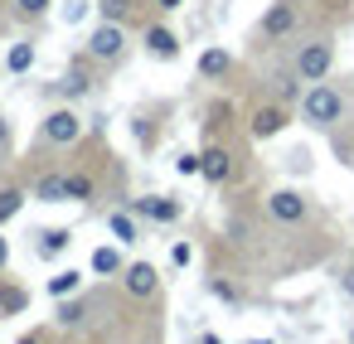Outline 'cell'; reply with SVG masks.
<instances>
[{"label":"cell","instance_id":"cell-1","mask_svg":"<svg viewBox=\"0 0 354 344\" xmlns=\"http://www.w3.org/2000/svg\"><path fill=\"white\" fill-rule=\"evenodd\" d=\"M301 122L315 131H335L344 122V93L335 83H310L301 93Z\"/></svg>","mask_w":354,"mask_h":344},{"label":"cell","instance_id":"cell-2","mask_svg":"<svg viewBox=\"0 0 354 344\" xmlns=\"http://www.w3.org/2000/svg\"><path fill=\"white\" fill-rule=\"evenodd\" d=\"M291 68H296V78L301 83H320L330 68H335V39H306V44H296V54H291Z\"/></svg>","mask_w":354,"mask_h":344},{"label":"cell","instance_id":"cell-3","mask_svg":"<svg viewBox=\"0 0 354 344\" xmlns=\"http://www.w3.org/2000/svg\"><path fill=\"white\" fill-rule=\"evenodd\" d=\"M262 209H267V218H272V223H286V228H296V223H306V213H310V199H306L301 189H272Z\"/></svg>","mask_w":354,"mask_h":344},{"label":"cell","instance_id":"cell-4","mask_svg":"<svg viewBox=\"0 0 354 344\" xmlns=\"http://www.w3.org/2000/svg\"><path fill=\"white\" fill-rule=\"evenodd\" d=\"M122 54H127V35H122V25H117V20L97 25L93 39H88V59H93V64H117Z\"/></svg>","mask_w":354,"mask_h":344},{"label":"cell","instance_id":"cell-5","mask_svg":"<svg viewBox=\"0 0 354 344\" xmlns=\"http://www.w3.org/2000/svg\"><path fill=\"white\" fill-rule=\"evenodd\" d=\"M39 131H44V141H49V146H73V141L83 136V117H78L73 107H59V112H49V117H44V126H39Z\"/></svg>","mask_w":354,"mask_h":344},{"label":"cell","instance_id":"cell-6","mask_svg":"<svg viewBox=\"0 0 354 344\" xmlns=\"http://www.w3.org/2000/svg\"><path fill=\"white\" fill-rule=\"evenodd\" d=\"M122 286H127V296L151 300V296L160 291V271H156V262H127V267H122Z\"/></svg>","mask_w":354,"mask_h":344},{"label":"cell","instance_id":"cell-7","mask_svg":"<svg viewBox=\"0 0 354 344\" xmlns=\"http://www.w3.org/2000/svg\"><path fill=\"white\" fill-rule=\"evenodd\" d=\"M233 170H238V160H233L228 146H204V151H199V175H204L209 184H228Z\"/></svg>","mask_w":354,"mask_h":344},{"label":"cell","instance_id":"cell-8","mask_svg":"<svg viewBox=\"0 0 354 344\" xmlns=\"http://www.w3.org/2000/svg\"><path fill=\"white\" fill-rule=\"evenodd\" d=\"M296 20H301V15H296L291 0H277V6L262 15V35H267V39H286V35L296 30Z\"/></svg>","mask_w":354,"mask_h":344},{"label":"cell","instance_id":"cell-9","mask_svg":"<svg viewBox=\"0 0 354 344\" xmlns=\"http://www.w3.org/2000/svg\"><path fill=\"white\" fill-rule=\"evenodd\" d=\"M131 213H141V218H151V223H175V218H180V204H175L170 194H151V199H136Z\"/></svg>","mask_w":354,"mask_h":344},{"label":"cell","instance_id":"cell-10","mask_svg":"<svg viewBox=\"0 0 354 344\" xmlns=\"http://www.w3.org/2000/svg\"><path fill=\"white\" fill-rule=\"evenodd\" d=\"M146 54L160 59V64H175V59H180V39H175L165 25H151V30H146Z\"/></svg>","mask_w":354,"mask_h":344},{"label":"cell","instance_id":"cell-11","mask_svg":"<svg viewBox=\"0 0 354 344\" xmlns=\"http://www.w3.org/2000/svg\"><path fill=\"white\" fill-rule=\"evenodd\" d=\"M281 126H286V107H281V102H267V107L252 112V126H248V131H252L257 141H267V136H277Z\"/></svg>","mask_w":354,"mask_h":344},{"label":"cell","instance_id":"cell-12","mask_svg":"<svg viewBox=\"0 0 354 344\" xmlns=\"http://www.w3.org/2000/svg\"><path fill=\"white\" fill-rule=\"evenodd\" d=\"M272 97H277L281 107L301 102V78H296V68H277V73H272Z\"/></svg>","mask_w":354,"mask_h":344},{"label":"cell","instance_id":"cell-13","mask_svg":"<svg viewBox=\"0 0 354 344\" xmlns=\"http://www.w3.org/2000/svg\"><path fill=\"white\" fill-rule=\"evenodd\" d=\"M35 199L39 204H64L68 199V175H39L35 180Z\"/></svg>","mask_w":354,"mask_h":344},{"label":"cell","instance_id":"cell-14","mask_svg":"<svg viewBox=\"0 0 354 344\" xmlns=\"http://www.w3.org/2000/svg\"><path fill=\"white\" fill-rule=\"evenodd\" d=\"M88 320H93V300H88V296H78V300H64V305H59V325H64V329H83Z\"/></svg>","mask_w":354,"mask_h":344},{"label":"cell","instance_id":"cell-15","mask_svg":"<svg viewBox=\"0 0 354 344\" xmlns=\"http://www.w3.org/2000/svg\"><path fill=\"white\" fill-rule=\"evenodd\" d=\"M199 73L204 78H228L233 73V54L228 49H204L199 54Z\"/></svg>","mask_w":354,"mask_h":344},{"label":"cell","instance_id":"cell-16","mask_svg":"<svg viewBox=\"0 0 354 344\" xmlns=\"http://www.w3.org/2000/svg\"><path fill=\"white\" fill-rule=\"evenodd\" d=\"M68 242H73V233H68V228H44V233L35 238V252H39L44 262H49V257H59V252H64Z\"/></svg>","mask_w":354,"mask_h":344},{"label":"cell","instance_id":"cell-17","mask_svg":"<svg viewBox=\"0 0 354 344\" xmlns=\"http://www.w3.org/2000/svg\"><path fill=\"white\" fill-rule=\"evenodd\" d=\"M107 228H112L117 242H141V228H136V218H131L127 209H117V213L107 218Z\"/></svg>","mask_w":354,"mask_h":344},{"label":"cell","instance_id":"cell-18","mask_svg":"<svg viewBox=\"0 0 354 344\" xmlns=\"http://www.w3.org/2000/svg\"><path fill=\"white\" fill-rule=\"evenodd\" d=\"M93 194H97V180L93 175H68V199L73 204H88Z\"/></svg>","mask_w":354,"mask_h":344},{"label":"cell","instance_id":"cell-19","mask_svg":"<svg viewBox=\"0 0 354 344\" xmlns=\"http://www.w3.org/2000/svg\"><path fill=\"white\" fill-rule=\"evenodd\" d=\"M93 271H102V276L117 271V276H122V252H117V247H97V252H93Z\"/></svg>","mask_w":354,"mask_h":344},{"label":"cell","instance_id":"cell-20","mask_svg":"<svg viewBox=\"0 0 354 344\" xmlns=\"http://www.w3.org/2000/svg\"><path fill=\"white\" fill-rule=\"evenodd\" d=\"M78 286H83V271H73V267H68V271H59V276L49 281V296H59V300H64V296H73Z\"/></svg>","mask_w":354,"mask_h":344},{"label":"cell","instance_id":"cell-21","mask_svg":"<svg viewBox=\"0 0 354 344\" xmlns=\"http://www.w3.org/2000/svg\"><path fill=\"white\" fill-rule=\"evenodd\" d=\"M6 68H10V73H25V68H35V44H15V49L6 54Z\"/></svg>","mask_w":354,"mask_h":344},{"label":"cell","instance_id":"cell-22","mask_svg":"<svg viewBox=\"0 0 354 344\" xmlns=\"http://www.w3.org/2000/svg\"><path fill=\"white\" fill-rule=\"evenodd\" d=\"M59 88H64L68 97H83V93L93 88V78H88V68H83V64H73V73H68V78H64Z\"/></svg>","mask_w":354,"mask_h":344},{"label":"cell","instance_id":"cell-23","mask_svg":"<svg viewBox=\"0 0 354 344\" xmlns=\"http://www.w3.org/2000/svg\"><path fill=\"white\" fill-rule=\"evenodd\" d=\"M25 209V189H0V223H10Z\"/></svg>","mask_w":354,"mask_h":344},{"label":"cell","instance_id":"cell-24","mask_svg":"<svg viewBox=\"0 0 354 344\" xmlns=\"http://www.w3.org/2000/svg\"><path fill=\"white\" fill-rule=\"evenodd\" d=\"M30 305V296L20 291V286H6V291H0V310H6V315H15V310H25Z\"/></svg>","mask_w":354,"mask_h":344},{"label":"cell","instance_id":"cell-25","mask_svg":"<svg viewBox=\"0 0 354 344\" xmlns=\"http://www.w3.org/2000/svg\"><path fill=\"white\" fill-rule=\"evenodd\" d=\"M97 10H102L107 20H117V25H122V20L131 15V0H97Z\"/></svg>","mask_w":354,"mask_h":344},{"label":"cell","instance_id":"cell-26","mask_svg":"<svg viewBox=\"0 0 354 344\" xmlns=\"http://www.w3.org/2000/svg\"><path fill=\"white\" fill-rule=\"evenodd\" d=\"M214 296H218L223 305H243V291H238V286H228V281H214Z\"/></svg>","mask_w":354,"mask_h":344},{"label":"cell","instance_id":"cell-27","mask_svg":"<svg viewBox=\"0 0 354 344\" xmlns=\"http://www.w3.org/2000/svg\"><path fill=\"white\" fill-rule=\"evenodd\" d=\"M15 10H20L25 20H35V15H44V10H49V0H15Z\"/></svg>","mask_w":354,"mask_h":344},{"label":"cell","instance_id":"cell-28","mask_svg":"<svg viewBox=\"0 0 354 344\" xmlns=\"http://www.w3.org/2000/svg\"><path fill=\"white\" fill-rule=\"evenodd\" d=\"M175 170H180V175H199V155H194V151H189V155H180V160H175Z\"/></svg>","mask_w":354,"mask_h":344},{"label":"cell","instance_id":"cell-29","mask_svg":"<svg viewBox=\"0 0 354 344\" xmlns=\"http://www.w3.org/2000/svg\"><path fill=\"white\" fill-rule=\"evenodd\" d=\"M189 257H194V247H189V242H175V252H170V262H175V267H189Z\"/></svg>","mask_w":354,"mask_h":344},{"label":"cell","instance_id":"cell-30","mask_svg":"<svg viewBox=\"0 0 354 344\" xmlns=\"http://www.w3.org/2000/svg\"><path fill=\"white\" fill-rule=\"evenodd\" d=\"M83 15H88V0H73V6H68V10H64V20H68V25H78V20H83Z\"/></svg>","mask_w":354,"mask_h":344},{"label":"cell","instance_id":"cell-31","mask_svg":"<svg viewBox=\"0 0 354 344\" xmlns=\"http://www.w3.org/2000/svg\"><path fill=\"white\" fill-rule=\"evenodd\" d=\"M339 286H344V296L354 300V267H344V271H339Z\"/></svg>","mask_w":354,"mask_h":344},{"label":"cell","instance_id":"cell-32","mask_svg":"<svg viewBox=\"0 0 354 344\" xmlns=\"http://www.w3.org/2000/svg\"><path fill=\"white\" fill-rule=\"evenodd\" d=\"M194 344H223V334H214V329H199V334H194Z\"/></svg>","mask_w":354,"mask_h":344},{"label":"cell","instance_id":"cell-33","mask_svg":"<svg viewBox=\"0 0 354 344\" xmlns=\"http://www.w3.org/2000/svg\"><path fill=\"white\" fill-rule=\"evenodd\" d=\"M0 151H10V122L0 117Z\"/></svg>","mask_w":354,"mask_h":344},{"label":"cell","instance_id":"cell-34","mask_svg":"<svg viewBox=\"0 0 354 344\" xmlns=\"http://www.w3.org/2000/svg\"><path fill=\"white\" fill-rule=\"evenodd\" d=\"M6 262H10V242L0 238V271H6Z\"/></svg>","mask_w":354,"mask_h":344},{"label":"cell","instance_id":"cell-35","mask_svg":"<svg viewBox=\"0 0 354 344\" xmlns=\"http://www.w3.org/2000/svg\"><path fill=\"white\" fill-rule=\"evenodd\" d=\"M156 6H160V10H180V6H185V0H156Z\"/></svg>","mask_w":354,"mask_h":344},{"label":"cell","instance_id":"cell-36","mask_svg":"<svg viewBox=\"0 0 354 344\" xmlns=\"http://www.w3.org/2000/svg\"><path fill=\"white\" fill-rule=\"evenodd\" d=\"M20 344H44V339H39V334H25V339H20Z\"/></svg>","mask_w":354,"mask_h":344},{"label":"cell","instance_id":"cell-37","mask_svg":"<svg viewBox=\"0 0 354 344\" xmlns=\"http://www.w3.org/2000/svg\"><path fill=\"white\" fill-rule=\"evenodd\" d=\"M141 344H156V339H141Z\"/></svg>","mask_w":354,"mask_h":344}]
</instances>
